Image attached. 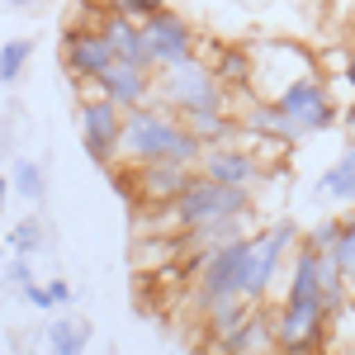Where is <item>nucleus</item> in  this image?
Instances as JSON below:
<instances>
[{
    "label": "nucleus",
    "instance_id": "f257e3e1",
    "mask_svg": "<svg viewBox=\"0 0 355 355\" xmlns=\"http://www.w3.org/2000/svg\"><path fill=\"white\" fill-rule=\"evenodd\" d=\"M204 137L180 123V114L166 105H137L123 114V137H119V162L123 166H147V162H175V166H199Z\"/></svg>",
    "mask_w": 355,
    "mask_h": 355
},
{
    "label": "nucleus",
    "instance_id": "f03ea898",
    "mask_svg": "<svg viewBox=\"0 0 355 355\" xmlns=\"http://www.w3.org/2000/svg\"><path fill=\"white\" fill-rule=\"evenodd\" d=\"M157 105H166V110H175V114L214 110V105L227 110V90L218 85L214 67H209L204 57H185V62L157 71Z\"/></svg>",
    "mask_w": 355,
    "mask_h": 355
},
{
    "label": "nucleus",
    "instance_id": "7ed1b4c3",
    "mask_svg": "<svg viewBox=\"0 0 355 355\" xmlns=\"http://www.w3.org/2000/svg\"><path fill=\"white\" fill-rule=\"evenodd\" d=\"M171 209H175V218H180V232H190V227H204V223H218V218L256 214V199H251V190L223 185V180H209V175L194 171L190 185L180 190V199H175Z\"/></svg>",
    "mask_w": 355,
    "mask_h": 355
},
{
    "label": "nucleus",
    "instance_id": "20e7f679",
    "mask_svg": "<svg viewBox=\"0 0 355 355\" xmlns=\"http://www.w3.org/2000/svg\"><path fill=\"white\" fill-rule=\"evenodd\" d=\"M251 67H256L251 71V90L275 100L284 85H294L318 71V53L303 48V43H289V38H279V43L270 38V43H251Z\"/></svg>",
    "mask_w": 355,
    "mask_h": 355
},
{
    "label": "nucleus",
    "instance_id": "39448f33",
    "mask_svg": "<svg viewBox=\"0 0 355 355\" xmlns=\"http://www.w3.org/2000/svg\"><path fill=\"white\" fill-rule=\"evenodd\" d=\"M275 105H279V114L294 123V133L313 137V133H327L331 123H341V105L327 95V76L322 71H313V76H303V81L284 85L279 95H275Z\"/></svg>",
    "mask_w": 355,
    "mask_h": 355
},
{
    "label": "nucleus",
    "instance_id": "423d86ee",
    "mask_svg": "<svg viewBox=\"0 0 355 355\" xmlns=\"http://www.w3.org/2000/svg\"><path fill=\"white\" fill-rule=\"evenodd\" d=\"M71 85H76L81 100L85 95H105V100H114L123 114L157 100V71H152V67H133V62H119V57L110 62V71H100L95 81H71Z\"/></svg>",
    "mask_w": 355,
    "mask_h": 355
},
{
    "label": "nucleus",
    "instance_id": "0eeeda50",
    "mask_svg": "<svg viewBox=\"0 0 355 355\" xmlns=\"http://www.w3.org/2000/svg\"><path fill=\"white\" fill-rule=\"evenodd\" d=\"M76 119H81V147H85V157L100 166V171L119 166L123 110H119L114 100H105V95H85V100H81V110H76Z\"/></svg>",
    "mask_w": 355,
    "mask_h": 355
},
{
    "label": "nucleus",
    "instance_id": "6e6552de",
    "mask_svg": "<svg viewBox=\"0 0 355 355\" xmlns=\"http://www.w3.org/2000/svg\"><path fill=\"white\" fill-rule=\"evenodd\" d=\"M110 62H114V48H110V38L100 33V24L71 19L62 28V71L71 81H95L100 71H110Z\"/></svg>",
    "mask_w": 355,
    "mask_h": 355
},
{
    "label": "nucleus",
    "instance_id": "1a4fd4ad",
    "mask_svg": "<svg viewBox=\"0 0 355 355\" xmlns=\"http://www.w3.org/2000/svg\"><path fill=\"white\" fill-rule=\"evenodd\" d=\"M194 171H199V175H209V180H223V185L251 190V194L266 185V171H261L256 152H251L246 142H209Z\"/></svg>",
    "mask_w": 355,
    "mask_h": 355
},
{
    "label": "nucleus",
    "instance_id": "9d476101",
    "mask_svg": "<svg viewBox=\"0 0 355 355\" xmlns=\"http://www.w3.org/2000/svg\"><path fill=\"white\" fill-rule=\"evenodd\" d=\"M142 38H147V57H152V71H162V67H175V62L194 57V43H199L194 24L185 19V15H175L171 5H166L162 15L142 19Z\"/></svg>",
    "mask_w": 355,
    "mask_h": 355
},
{
    "label": "nucleus",
    "instance_id": "9b49d317",
    "mask_svg": "<svg viewBox=\"0 0 355 355\" xmlns=\"http://www.w3.org/2000/svg\"><path fill=\"white\" fill-rule=\"evenodd\" d=\"M128 171H133V209H142V204H175L194 175L190 166H175V162H147V166H128Z\"/></svg>",
    "mask_w": 355,
    "mask_h": 355
},
{
    "label": "nucleus",
    "instance_id": "f8f14e48",
    "mask_svg": "<svg viewBox=\"0 0 355 355\" xmlns=\"http://www.w3.org/2000/svg\"><path fill=\"white\" fill-rule=\"evenodd\" d=\"M100 33L110 38V48H114V57H119V62L152 67V57H147V38H142V24H137V19L105 10V15H100Z\"/></svg>",
    "mask_w": 355,
    "mask_h": 355
},
{
    "label": "nucleus",
    "instance_id": "ddd939ff",
    "mask_svg": "<svg viewBox=\"0 0 355 355\" xmlns=\"http://www.w3.org/2000/svg\"><path fill=\"white\" fill-rule=\"evenodd\" d=\"M214 67V76H218L223 90H251V48H242V43H223L218 57L209 62Z\"/></svg>",
    "mask_w": 355,
    "mask_h": 355
},
{
    "label": "nucleus",
    "instance_id": "4468645a",
    "mask_svg": "<svg viewBox=\"0 0 355 355\" xmlns=\"http://www.w3.org/2000/svg\"><path fill=\"white\" fill-rule=\"evenodd\" d=\"M318 194H322V199H336V204H346V209L355 204V147H346V152L318 175Z\"/></svg>",
    "mask_w": 355,
    "mask_h": 355
},
{
    "label": "nucleus",
    "instance_id": "2eb2a0df",
    "mask_svg": "<svg viewBox=\"0 0 355 355\" xmlns=\"http://www.w3.org/2000/svg\"><path fill=\"white\" fill-rule=\"evenodd\" d=\"M95 341V327L85 318H53L48 327V351L53 355H85Z\"/></svg>",
    "mask_w": 355,
    "mask_h": 355
},
{
    "label": "nucleus",
    "instance_id": "dca6fc26",
    "mask_svg": "<svg viewBox=\"0 0 355 355\" xmlns=\"http://www.w3.org/2000/svg\"><path fill=\"white\" fill-rule=\"evenodd\" d=\"M10 190L19 194L24 204H43L48 199V171L38 162H28V157H19L15 171H10Z\"/></svg>",
    "mask_w": 355,
    "mask_h": 355
},
{
    "label": "nucleus",
    "instance_id": "f3484780",
    "mask_svg": "<svg viewBox=\"0 0 355 355\" xmlns=\"http://www.w3.org/2000/svg\"><path fill=\"white\" fill-rule=\"evenodd\" d=\"M327 261L346 275L351 299H355V204H351V214H341V237H336V246L327 251Z\"/></svg>",
    "mask_w": 355,
    "mask_h": 355
},
{
    "label": "nucleus",
    "instance_id": "a211bd4d",
    "mask_svg": "<svg viewBox=\"0 0 355 355\" xmlns=\"http://www.w3.org/2000/svg\"><path fill=\"white\" fill-rule=\"evenodd\" d=\"M28 57H33V43L28 38H10L5 48H0V85H15L24 76Z\"/></svg>",
    "mask_w": 355,
    "mask_h": 355
},
{
    "label": "nucleus",
    "instance_id": "6ab92c4d",
    "mask_svg": "<svg viewBox=\"0 0 355 355\" xmlns=\"http://www.w3.org/2000/svg\"><path fill=\"white\" fill-rule=\"evenodd\" d=\"M43 242H48L43 218H19L15 232H10V251H15V256H33V251H43Z\"/></svg>",
    "mask_w": 355,
    "mask_h": 355
},
{
    "label": "nucleus",
    "instance_id": "aec40b11",
    "mask_svg": "<svg viewBox=\"0 0 355 355\" xmlns=\"http://www.w3.org/2000/svg\"><path fill=\"white\" fill-rule=\"evenodd\" d=\"M341 237V218H318L308 232H303V246H313V251H331Z\"/></svg>",
    "mask_w": 355,
    "mask_h": 355
},
{
    "label": "nucleus",
    "instance_id": "412c9836",
    "mask_svg": "<svg viewBox=\"0 0 355 355\" xmlns=\"http://www.w3.org/2000/svg\"><path fill=\"white\" fill-rule=\"evenodd\" d=\"M110 10L114 15H128V19H152V15H162L166 10V0H110Z\"/></svg>",
    "mask_w": 355,
    "mask_h": 355
},
{
    "label": "nucleus",
    "instance_id": "4be33fe9",
    "mask_svg": "<svg viewBox=\"0 0 355 355\" xmlns=\"http://www.w3.org/2000/svg\"><path fill=\"white\" fill-rule=\"evenodd\" d=\"M351 57H355V48H322L318 53V71L322 76H346L351 71Z\"/></svg>",
    "mask_w": 355,
    "mask_h": 355
},
{
    "label": "nucleus",
    "instance_id": "5701e85b",
    "mask_svg": "<svg viewBox=\"0 0 355 355\" xmlns=\"http://www.w3.org/2000/svg\"><path fill=\"white\" fill-rule=\"evenodd\" d=\"M5 284L19 294L24 284H33V266H28V256H10V266H5Z\"/></svg>",
    "mask_w": 355,
    "mask_h": 355
},
{
    "label": "nucleus",
    "instance_id": "b1692460",
    "mask_svg": "<svg viewBox=\"0 0 355 355\" xmlns=\"http://www.w3.org/2000/svg\"><path fill=\"white\" fill-rule=\"evenodd\" d=\"M19 294H24V303H33L38 313H53V308H57V303H53V294H48V284H38V279H33V284H24Z\"/></svg>",
    "mask_w": 355,
    "mask_h": 355
},
{
    "label": "nucleus",
    "instance_id": "393cba45",
    "mask_svg": "<svg viewBox=\"0 0 355 355\" xmlns=\"http://www.w3.org/2000/svg\"><path fill=\"white\" fill-rule=\"evenodd\" d=\"M48 294H53V303H57V308H67V303L76 299V289H71L67 279H57V275H53V279H48Z\"/></svg>",
    "mask_w": 355,
    "mask_h": 355
},
{
    "label": "nucleus",
    "instance_id": "a878e982",
    "mask_svg": "<svg viewBox=\"0 0 355 355\" xmlns=\"http://www.w3.org/2000/svg\"><path fill=\"white\" fill-rule=\"evenodd\" d=\"M5 194H10V175L0 171V218H5Z\"/></svg>",
    "mask_w": 355,
    "mask_h": 355
},
{
    "label": "nucleus",
    "instance_id": "bb28decb",
    "mask_svg": "<svg viewBox=\"0 0 355 355\" xmlns=\"http://www.w3.org/2000/svg\"><path fill=\"white\" fill-rule=\"evenodd\" d=\"M81 10H110V0H76Z\"/></svg>",
    "mask_w": 355,
    "mask_h": 355
},
{
    "label": "nucleus",
    "instance_id": "cd10ccee",
    "mask_svg": "<svg viewBox=\"0 0 355 355\" xmlns=\"http://www.w3.org/2000/svg\"><path fill=\"white\" fill-rule=\"evenodd\" d=\"M0 5H15V10H24V5H33V0H0Z\"/></svg>",
    "mask_w": 355,
    "mask_h": 355
},
{
    "label": "nucleus",
    "instance_id": "c85d7f7f",
    "mask_svg": "<svg viewBox=\"0 0 355 355\" xmlns=\"http://www.w3.org/2000/svg\"><path fill=\"white\" fill-rule=\"evenodd\" d=\"M346 81H351V90H355V57H351V71H346Z\"/></svg>",
    "mask_w": 355,
    "mask_h": 355
},
{
    "label": "nucleus",
    "instance_id": "c756f323",
    "mask_svg": "<svg viewBox=\"0 0 355 355\" xmlns=\"http://www.w3.org/2000/svg\"><path fill=\"white\" fill-rule=\"evenodd\" d=\"M0 256H5V242H0Z\"/></svg>",
    "mask_w": 355,
    "mask_h": 355
}]
</instances>
